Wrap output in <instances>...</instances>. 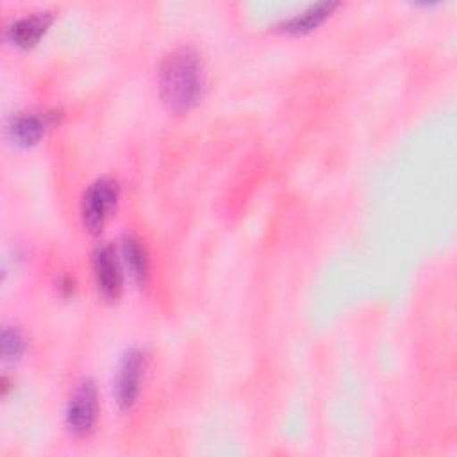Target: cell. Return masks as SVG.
I'll return each mask as SVG.
<instances>
[{
  "label": "cell",
  "mask_w": 457,
  "mask_h": 457,
  "mask_svg": "<svg viewBox=\"0 0 457 457\" xmlns=\"http://www.w3.org/2000/svg\"><path fill=\"white\" fill-rule=\"evenodd\" d=\"M205 71L200 54L191 46L171 50L159 68V95L162 104L177 114L193 109L204 96Z\"/></svg>",
  "instance_id": "obj_1"
},
{
  "label": "cell",
  "mask_w": 457,
  "mask_h": 457,
  "mask_svg": "<svg viewBox=\"0 0 457 457\" xmlns=\"http://www.w3.org/2000/svg\"><path fill=\"white\" fill-rule=\"evenodd\" d=\"M120 186L112 177H100L93 180L82 195L80 214L82 223L91 234H98L112 209L116 207Z\"/></svg>",
  "instance_id": "obj_2"
},
{
  "label": "cell",
  "mask_w": 457,
  "mask_h": 457,
  "mask_svg": "<svg viewBox=\"0 0 457 457\" xmlns=\"http://www.w3.org/2000/svg\"><path fill=\"white\" fill-rule=\"evenodd\" d=\"M96 414H98V391L95 382L86 377L75 384L66 402V409H64L66 428L75 437H84L93 430L96 423Z\"/></svg>",
  "instance_id": "obj_3"
},
{
  "label": "cell",
  "mask_w": 457,
  "mask_h": 457,
  "mask_svg": "<svg viewBox=\"0 0 457 457\" xmlns=\"http://www.w3.org/2000/svg\"><path fill=\"white\" fill-rule=\"evenodd\" d=\"M146 368V353L139 346L129 348L118 366L116 382H114V396L116 403L121 411L132 409L137 400L141 389V378Z\"/></svg>",
  "instance_id": "obj_4"
},
{
  "label": "cell",
  "mask_w": 457,
  "mask_h": 457,
  "mask_svg": "<svg viewBox=\"0 0 457 457\" xmlns=\"http://www.w3.org/2000/svg\"><path fill=\"white\" fill-rule=\"evenodd\" d=\"M93 275L98 291L107 300H116L123 287V273L118 261L116 248L109 243H102L93 250Z\"/></svg>",
  "instance_id": "obj_5"
},
{
  "label": "cell",
  "mask_w": 457,
  "mask_h": 457,
  "mask_svg": "<svg viewBox=\"0 0 457 457\" xmlns=\"http://www.w3.org/2000/svg\"><path fill=\"white\" fill-rule=\"evenodd\" d=\"M52 20L54 16L50 11L29 12L12 20L5 29V36L18 48H30L43 37L52 25Z\"/></svg>",
  "instance_id": "obj_6"
},
{
  "label": "cell",
  "mask_w": 457,
  "mask_h": 457,
  "mask_svg": "<svg viewBox=\"0 0 457 457\" xmlns=\"http://www.w3.org/2000/svg\"><path fill=\"white\" fill-rule=\"evenodd\" d=\"M48 120V114L41 116L37 112H18L11 116L7 123V134L14 145L29 148L43 137Z\"/></svg>",
  "instance_id": "obj_7"
},
{
  "label": "cell",
  "mask_w": 457,
  "mask_h": 457,
  "mask_svg": "<svg viewBox=\"0 0 457 457\" xmlns=\"http://www.w3.org/2000/svg\"><path fill=\"white\" fill-rule=\"evenodd\" d=\"M339 7V2H330V0H321L316 2L309 7H305L300 12H295L293 16H289L287 20H284L278 29L289 34H305L311 32L312 29L320 27L330 14L332 11Z\"/></svg>",
  "instance_id": "obj_8"
},
{
  "label": "cell",
  "mask_w": 457,
  "mask_h": 457,
  "mask_svg": "<svg viewBox=\"0 0 457 457\" xmlns=\"http://www.w3.org/2000/svg\"><path fill=\"white\" fill-rule=\"evenodd\" d=\"M121 250L132 277L143 284L148 277V253L145 245L132 234H125L121 239Z\"/></svg>",
  "instance_id": "obj_9"
},
{
  "label": "cell",
  "mask_w": 457,
  "mask_h": 457,
  "mask_svg": "<svg viewBox=\"0 0 457 457\" xmlns=\"http://www.w3.org/2000/svg\"><path fill=\"white\" fill-rule=\"evenodd\" d=\"M0 343H2V361L5 364H14L21 359L27 341L25 336L21 332L20 327L16 325H4L2 327V336H0Z\"/></svg>",
  "instance_id": "obj_10"
}]
</instances>
